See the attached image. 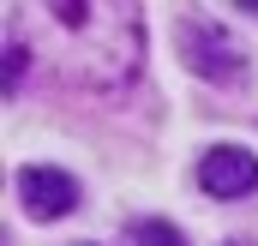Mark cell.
I'll return each instance as SVG.
<instances>
[{"instance_id": "obj_1", "label": "cell", "mask_w": 258, "mask_h": 246, "mask_svg": "<svg viewBox=\"0 0 258 246\" xmlns=\"http://www.w3.org/2000/svg\"><path fill=\"white\" fill-rule=\"evenodd\" d=\"M30 30L48 42V60L78 90H120L144 66L138 0H24Z\"/></svg>"}, {"instance_id": "obj_2", "label": "cell", "mask_w": 258, "mask_h": 246, "mask_svg": "<svg viewBox=\"0 0 258 246\" xmlns=\"http://www.w3.org/2000/svg\"><path fill=\"white\" fill-rule=\"evenodd\" d=\"M174 42H180V60L192 66L198 78H210V84H246V42L228 30V24H216V18H180V30H174Z\"/></svg>"}, {"instance_id": "obj_3", "label": "cell", "mask_w": 258, "mask_h": 246, "mask_svg": "<svg viewBox=\"0 0 258 246\" xmlns=\"http://www.w3.org/2000/svg\"><path fill=\"white\" fill-rule=\"evenodd\" d=\"M198 186L210 198H246L258 186V156L246 144H216L204 162H198Z\"/></svg>"}, {"instance_id": "obj_4", "label": "cell", "mask_w": 258, "mask_h": 246, "mask_svg": "<svg viewBox=\"0 0 258 246\" xmlns=\"http://www.w3.org/2000/svg\"><path fill=\"white\" fill-rule=\"evenodd\" d=\"M12 192H18L24 216H36V222H54V216H66V210H78V186L66 180L60 168H18Z\"/></svg>"}, {"instance_id": "obj_5", "label": "cell", "mask_w": 258, "mask_h": 246, "mask_svg": "<svg viewBox=\"0 0 258 246\" xmlns=\"http://www.w3.org/2000/svg\"><path fill=\"white\" fill-rule=\"evenodd\" d=\"M132 240H138V246H186V240H180V228H168V222H138Z\"/></svg>"}, {"instance_id": "obj_6", "label": "cell", "mask_w": 258, "mask_h": 246, "mask_svg": "<svg viewBox=\"0 0 258 246\" xmlns=\"http://www.w3.org/2000/svg\"><path fill=\"white\" fill-rule=\"evenodd\" d=\"M24 66H30V42H6V96L18 90V78H24Z\"/></svg>"}, {"instance_id": "obj_7", "label": "cell", "mask_w": 258, "mask_h": 246, "mask_svg": "<svg viewBox=\"0 0 258 246\" xmlns=\"http://www.w3.org/2000/svg\"><path fill=\"white\" fill-rule=\"evenodd\" d=\"M228 246H252V240H228Z\"/></svg>"}, {"instance_id": "obj_8", "label": "cell", "mask_w": 258, "mask_h": 246, "mask_svg": "<svg viewBox=\"0 0 258 246\" xmlns=\"http://www.w3.org/2000/svg\"><path fill=\"white\" fill-rule=\"evenodd\" d=\"M240 6H258V0H240Z\"/></svg>"}]
</instances>
